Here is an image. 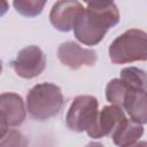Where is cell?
<instances>
[{
    "label": "cell",
    "mask_w": 147,
    "mask_h": 147,
    "mask_svg": "<svg viewBox=\"0 0 147 147\" xmlns=\"http://www.w3.org/2000/svg\"><path fill=\"white\" fill-rule=\"evenodd\" d=\"M119 78L130 87L146 90V72L142 69L137 67L123 68Z\"/></svg>",
    "instance_id": "13"
},
{
    "label": "cell",
    "mask_w": 147,
    "mask_h": 147,
    "mask_svg": "<svg viewBox=\"0 0 147 147\" xmlns=\"http://www.w3.org/2000/svg\"><path fill=\"white\" fill-rule=\"evenodd\" d=\"M144 134V124H140L131 118H125L119 125L116 132L111 136V139L116 146L130 147L136 146L138 140Z\"/></svg>",
    "instance_id": "11"
},
{
    "label": "cell",
    "mask_w": 147,
    "mask_h": 147,
    "mask_svg": "<svg viewBox=\"0 0 147 147\" xmlns=\"http://www.w3.org/2000/svg\"><path fill=\"white\" fill-rule=\"evenodd\" d=\"M0 113L7 119L9 126H20L26 117V107L23 98L14 92L1 93Z\"/></svg>",
    "instance_id": "9"
},
{
    "label": "cell",
    "mask_w": 147,
    "mask_h": 147,
    "mask_svg": "<svg viewBox=\"0 0 147 147\" xmlns=\"http://www.w3.org/2000/svg\"><path fill=\"white\" fill-rule=\"evenodd\" d=\"M57 59L63 65L77 70L82 67L94 65L98 55L94 49L84 48L76 41H65L57 48Z\"/></svg>",
    "instance_id": "7"
},
{
    "label": "cell",
    "mask_w": 147,
    "mask_h": 147,
    "mask_svg": "<svg viewBox=\"0 0 147 147\" xmlns=\"http://www.w3.org/2000/svg\"><path fill=\"white\" fill-rule=\"evenodd\" d=\"M127 90L129 86L121 78H113L106 86V99L111 105H116L122 108Z\"/></svg>",
    "instance_id": "12"
},
{
    "label": "cell",
    "mask_w": 147,
    "mask_h": 147,
    "mask_svg": "<svg viewBox=\"0 0 147 147\" xmlns=\"http://www.w3.org/2000/svg\"><path fill=\"white\" fill-rule=\"evenodd\" d=\"M47 0H13L15 10L25 17H36L44 10Z\"/></svg>",
    "instance_id": "14"
},
{
    "label": "cell",
    "mask_w": 147,
    "mask_h": 147,
    "mask_svg": "<svg viewBox=\"0 0 147 147\" xmlns=\"http://www.w3.org/2000/svg\"><path fill=\"white\" fill-rule=\"evenodd\" d=\"M122 109L129 115V117L131 119H133L140 124H146V122H147L146 90L133 88V87L129 86Z\"/></svg>",
    "instance_id": "10"
},
{
    "label": "cell",
    "mask_w": 147,
    "mask_h": 147,
    "mask_svg": "<svg viewBox=\"0 0 147 147\" xmlns=\"http://www.w3.org/2000/svg\"><path fill=\"white\" fill-rule=\"evenodd\" d=\"M8 129H9V124H8L7 119L5 118V116L0 113V140L8 132Z\"/></svg>",
    "instance_id": "16"
},
{
    "label": "cell",
    "mask_w": 147,
    "mask_h": 147,
    "mask_svg": "<svg viewBox=\"0 0 147 147\" xmlns=\"http://www.w3.org/2000/svg\"><path fill=\"white\" fill-rule=\"evenodd\" d=\"M64 98L61 88L53 83L34 85L26 95V111L39 122L48 121L62 109Z\"/></svg>",
    "instance_id": "2"
},
{
    "label": "cell",
    "mask_w": 147,
    "mask_h": 147,
    "mask_svg": "<svg viewBox=\"0 0 147 147\" xmlns=\"http://www.w3.org/2000/svg\"><path fill=\"white\" fill-rule=\"evenodd\" d=\"M9 9V3L7 0H0V17H2Z\"/></svg>",
    "instance_id": "17"
},
{
    "label": "cell",
    "mask_w": 147,
    "mask_h": 147,
    "mask_svg": "<svg viewBox=\"0 0 147 147\" xmlns=\"http://www.w3.org/2000/svg\"><path fill=\"white\" fill-rule=\"evenodd\" d=\"M83 1H84V2H87V1H88V0H83Z\"/></svg>",
    "instance_id": "19"
},
{
    "label": "cell",
    "mask_w": 147,
    "mask_h": 147,
    "mask_svg": "<svg viewBox=\"0 0 147 147\" xmlns=\"http://www.w3.org/2000/svg\"><path fill=\"white\" fill-rule=\"evenodd\" d=\"M83 9V5L77 0H57L49 11V22L56 30L69 32Z\"/></svg>",
    "instance_id": "8"
},
{
    "label": "cell",
    "mask_w": 147,
    "mask_h": 147,
    "mask_svg": "<svg viewBox=\"0 0 147 147\" xmlns=\"http://www.w3.org/2000/svg\"><path fill=\"white\" fill-rule=\"evenodd\" d=\"M125 118L126 115L124 110L118 106H105L100 111H98V116L93 126L87 130L86 133L92 139H101L105 137L111 138Z\"/></svg>",
    "instance_id": "6"
},
{
    "label": "cell",
    "mask_w": 147,
    "mask_h": 147,
    "mask_svg": "<svg viewBox=\"0 0 147 147\" xmlns=\"http://www.w3.org/2000/svg\"><path fill=\"white\" fill-rule=\"evenodd\" d=\"M1 72H2V61L0 60V75H1Z\"/></svg>",
    "instance_id": "18"
},
{
    "label": "cell",
    "mask_w": 147,
    "mask_h": 147,
    "mask_svg": "<svg viewBox=\"0 0 147 147\" xmlns=\"http://www.w3.org/2000/svg\"><path fill=\"white\" fill-rule=\"evenodd\" d=\"M10 67L18 77L32 79L45 70L46 55L38 46H26L18 52L16 59L10 62Z\"/></svg>",
    "instance_id": "5"
},
{
    "label": "cell",
    "mask_w": 147,
    "mask_h": 147,
    "mask_svg": "<svg viewBox=\"0 0 147 147\" xmlns=\"http://www.w3.org/2000/svg\"><path fill=\"white\" fill-rule=\"evenodd\" d=\"M119 10L114 2L87 3L75 21L72 28L75 38L86 46H95L109 29L119 23Z\"/></svg>",
    "instance_id": "1"
},
{
    "label": "cell",
    "mask_w": 147,
    "mask_h": 147,
    "mask_svg": "<svg viewBox=\"0 0 147 147\" xmlns=\"http://www.w3.org/2000/svg\"><path fill=\"white\" fill-rule=\"evenodd\" d=\"M108 55L115 64H126L147 59V33L140 29H129L110 44Z\"/></svg>",
    "instance_id": "3"
},
{
    "label": "cell",
    "mask_w": 147,
    "mask_h": 147,
    "mask_svg": "<svg viewBox=\"0 0 147 147\" xmlns=\"http://www.w3.org/2000/svg\"><path fill=\"white\" fill-rule=\"evenodd\" d=\"M28 140L17 130H8L0 140V146H26Z\"/></svg>",
    "instance_id": "15"
},
{
    "label": "cell",
    "mask_w": 147,
    "mask_h": 147,
    "mask_svg": "<svg viewBox=\"0 0 147 147\" xmlns=\"http://www.w3.org/2000/svg\"><path fill=\"white\" fill-rule=\"evenodd\" d=\"M99 102L93 95H78L71 102L67 116L65 124L74 132H86L90 130L98 116Z\"/></svg>",
    "instance_id": "4"
}]
</instances>
